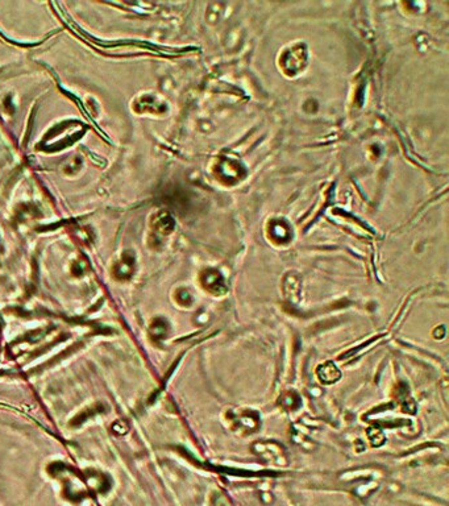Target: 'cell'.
Wrapping results in <instances>:
<instances>
[{
  "label": "cell",
  "mask_w": 449,
  "mask_h": 506,
  "mask_svg": "<svg viewBox=\"0 0 449 506\" xmlns=\"http://www.w3.org/2000/svg\"><path fill=\"white\" fill-rule=\"evenodd\" d=\"M230 429L237 433L253 434L260 429V417L256 411L252 410H236L229 411L226 414Z\"/></svg>",
  "instance_id": "obj_1"
},
{
  "label": "cell",
  "mask_w": 449,
  "mask_h": 506,
  "mask_svg": "<svg viewBox=\"0 0 449 506\" xmlns=\"http://www.w3.org/2000/svg\"><path fill=\"white\" fill-rule=\"evenodd\" d=\"M200 282L208 293L214 295H223L226 293V285L223 276L215 269H207L202 273Z\"/></svg>",
  "instance_id": "obj_2"
},
{
  "label": "cell",
  "mask_w": 449,
  "mask_h": 506,
  "mask_svg": "<svg viewBox=\"0 0 449 506\" xmlns=\"http://www.w3.org/2000/svg\"><path fill=\"white\" fill-rule=\"evenodd\" d=\"M270 239L276 243H287L291 239L290 227L282 220H274L269 226Z\"/></svg>",
  "instance_id": "obj_3"
},
{
  "label": "cell",
  "mask_w": 449,
  "mask_h": 506,
  "mask_svg": "<svg viewBox=\"0 0 449 506\" xmlns=\"http://www.w3.org/2000/svg\"><path fill=\"white\" fill-rule=\"evenodd\" d=\"M316 375L323 383H334L341 377L340 371L331 361H327L323 365H319L318 369H316Z\"/></svg>",
  "instance_id": "obj_4"
},
{
  "label": "cell",
  "mask_w": 449,
  "mask_h": 506,
  "mask_svg": "<svg viewBox=\"0 0 449 506\" xmlns=\"http://www.w3.org/2000/svg\"><path fill=\"white\" fill-rule=\"evenodd\" d=\"M280 405L284 410H296L300 407V398L295 391H286L281 395Z\"/></svg>",
  "instance_id": "obj_5"
},
{
  "label": "cell",
  "mask_w": 449,
  "mask_h": 506,
  "mask_svg": "<svg viewBox=\"0 0 449 506\" xmlns=\"http://www.w3.org/2000/svg\"><path fill=\"white\" fill-rule=\"evenodd\" d=\"M166 323L164 322V320H161V319H158V320H156V322L153 323V326H152V332H153V335L156 337H158V339H162V337L165 336L166 335Z\"/></svg>",
  "instance_id": "obj_6"
},
{
  "label": "cell",
  "mask_w": 449,
  "mask_h": 506,
  "mask_svg": "<svg viewBox=\"0 0 449 506\" xmlns=\"http://www.w3.org/2000/svg\"><path fill=\"white\" fill-rule=\"evenodd\" d=\"M177 301L180 305H183V306H188V305L191 303L192 299L191 295H190V293H188L187 290H179L177 295Z\"/></svg>",
  "instance_id": "obj_7"
}]
</instances>
